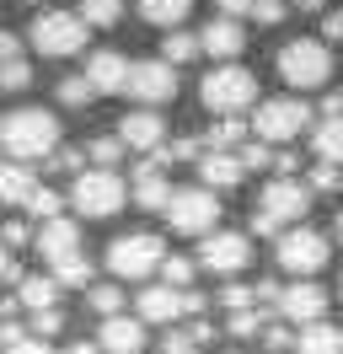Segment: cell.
Returning a JSON list of instances; mask_svg holds the SVG:
<instances>
[{"label":"cell","instance_id":"6da1fadb","mask_svg":"<svg viewBox=\"0 0 343 354\" xmlns=\"http://www.w3.org/2000/svg\"><path fill=\"white\" fill-rule=\"evenodd\" d=\"M0 151L11 161H43V156L59 151V118L48 108H17L0 118Z\"/></svg>","mask_w":343,"mask_h":354},{"label":"cell","instance_id":"7a4b0ae2","mask_svg":"<svg viewBox=\"0 0 343 354\" xmlns=\"http://www.w3.org/2000/svg\"><path fill=\"white\" fill-rule=\"evenodd\" d=\"M306 209H311L306 177H274V183L263 188L257 209H252V231L257 236H284V225H300Z\"/></svg>","mask_w":343,"mask_h":354},{"label":"cell","instance_id":"3957f363","mask_svg":"<svg viewBox=\"0 0 343 354\" xmlns=\"http://www.w3.org/2000/svg\"><path fill=\"white\" fill-rule=\"evenodd\" d=\"M198 97L214 118H241V113L257 102V75L247 65H214L204 81H198Z\"/></svg>","mask_w":343,"mask_h":354},{"label":"cell","instance_id":"277c9868","mask_svg":"<svg viewBox=\"0 0 343 354\" xmlns=\"http://www.w3.org/2000/svg\"><path fill=\"white\" fill-rule=\"evenodd\" d=\"M124 199H129V183L118 172H107V167H86V172H75V183H70V204L81 209L86 221L118 215Z\"/></svg>","mask_w":343,"mask_h":354},{"label":"cell","instance_id":"5b68a950","mask_svg":"<svg viewBox=\"0 0 343 354\" xmlns=\"http://www.w3.org/2000/svg\"><path fill=\"white\" fill-rule=\"evenodd\" d=\"M161 263H167V242L156 231H124V236H113V247H107V274H118V279L161 274Z\"/></svg>","mask_w":343,"mask_h":354},{"label":"cell","instance_id":"8992f818","mask_svg":"<svg viewBox=\"0 0 343 354\" xmlns=\"http://www.w3.org/2000/svg\"><path fill=\"white\" fill-rule=\"evenodd\" d=\"M86 32H91V27H86L75 11H38L33 27H27V44L38 48L43 59H70V54L86 48Z\"/></svg>","mask_w":343,"mask_h":354},{"label":"cell","instance_id":"52a82bcc","mask_svg":"<svg viewBox=\"0 0 343 354\" xmlns=\"http://www.w3.org/2000/svg\"><path fill=\"white\" fill-rule=\"evenodd\" d=\"M279 75L295 91L327 86V81H333V54H327L322 38H290V44L279 48Z\"/></svg>","mask_w":343,"mask_h":354},{"label":"cell","instance_id":"ba28073f","mask_svg":"<svg viewBox=\"0 0 343 354\" xmlns=\"http://www.w3.org/2000/svg\"><path fill=\"white\" fill-rule=\"evenodd\" d=\"M306 124H311V102H300V97H268V102H257V113H252V134L263 145L300 140Z\"/></svg>","mask_w":343,"mask_h":354},{"label":"cell","instance_id":"9c48e42d","mask_svg":"<svg viewBox=\"0 0 343 354\" xmlns=\"http://www.w3.org/2000/svg\"><path fill=\"white\" fill-rule=\"evenodd\" d=\"M167 225L172 231H188V236H210L214 225H220V199H214V188H172Z\"/></svg>","mask_w":343,"mask_h":354},{"label":"cell","instance_id":"30bf717a","mask_svg":"<svg viewBox=\"0 0 343 354\" xmlns=\"http://www.w3.org/2000/svg\"><path fill=\"white\" fill-rule=\"evenodd\" d=\"M327 236L322 231H311V225H290L284 236H279V268L284 274H295V279H306V274H317L322 263H327Z\"/></svg>","mask_w":343,"mask_h":354},{"label":"cell","instance_id":"8fae6325","mask_svg":"<svg viewBox=\"0 0 343 354\" xmlns=\"http://www.w3.org/2000/svg\"><path fill=\"white\" fill-rule=\"evenodd\" d=\"M198 268H210V274H241V268L252 263V242L241 236V231H210L204 242H198Z\"/></svg>","mask_w":343,"mask_h":354},{"label":"cell","instance_id":"7c38bea8","mask_svg":"<svg viewBox=\"0 0 343 354\" xmlns=\"http://www.w3.org/2000/svg\"><path fill=\"white\" fill-rule=\"evenodd\" d=\"M124 91L134 102H150V108H156V102H172V97H177V70H172L167 59H134Z\"/></svg>","mask_w":343,"mask_h":354},{"label":"cell","instance_id":"4fadbf2b","mask_svg":"<svg viewBox=\"0 0 343 354\" xmlns=\"http://www.w3.org/2000/svg\"><path fill=\"white\" fill-rule=\"evenodd\" d=\"M322 311H327V290H322L317 279H295V285H284V290H279L274 317H284V322L306 328V322H322Z\"/></svg>","mask_w":343,"mask_h":354},{"label":"cell","instance_id":"5bb4252c","mask_svg":"<svg viewBox=\"0 0 343 354\" xmlns=\"http://www.w3.org/2000/svg\"><path fill=\"white\" fill-rule=\"evenodd\" d=\"M33 247H38V258H43V263L54 268L59 258H75V252H81V231H75V221L54 215V221H43L38 231H33Z\"/></svg>","mask_w":343,"mask_h":354},{"label":"cell","instance_id":"9a60e30c","mask_svg":"<svg viewBox=\"0 0 343 354\" xmlns=\"http://www.w3.org/2000/svg\"><path fill=\"white\" fill-rule=\"evenodd\" d=\"M118 140H124V151H161V145H167V124H161L156 108L124 113V118H118Z\"/></svg>","mask_w":343,"mask_h":354},{"label":"cell","instance_id":"2e32d148","mask_svg":"<svg viewBox=\"0 0 343 354\" xmlns=\"http://www.w3.org/2000/svg\"><path fill=\"white\" fill-rule=\"evenodd\" d=\"M97 344H102V354H140V349H145V322H140V317H129V311L102 317Z\"/></svg>","mask_w":343,"mask_h":354},{"label":"cell","instance_id":"e0dca14e","mask_svg":"<svg viewBox=\"0 0 343 354\" xmlns=\"http://www.w3.org/2000/svg\"><path fill=\"white\" fill-rule=\"evenodd\" d=\"M198 48H204L210 59H236V54L247 48V32H241L236 17H210L204 32H198Z\"/></svg>","mask_w":343,"mask_h":354},{"label":"cell","instance_id":"ac0fdd59","mask_svg":"<svg viewBox=\"0 0 343 354\" xmlns=\"http://www.w3.org/2000/svg\"><path fill=\"white\" fill-rule=\"evenodd\" d=\"M86 81H91V91H124L129 86V59L118 48H97L86 59Z\"/></svg>","mask_w":343,"mask_h":354},{"label":"cell","instance_id":"d6986e66","mask_svg":"<svg viewBox=\"0 0 343 354\" xmlns=\"http://www.w3.org/2000/svg\"><path fill=\"white\" fill-rule=\"evenodd\" d=\"M129 188H134V204H140V209H167V199H172V183L161 177V161H156V156L134 167V183H129Z\"/></svg>","mask_w":343,"mask_h":354},{"label":"cell","instance_id":"ffe728a7","mask_svg":"<svg viewBox=\"0 0 343 354\" xmlns=\"http://www.w3.org/2000/svg\"><path fill=\"white\" fill-rule=\"evenodd\" d=\"M198 177H204V188H236L247 177V167H241L236 151H204L198 156Z\"/></svg>","mask_w":343,"mask_h":354},{"label":"cell","instance_id":"44dd1931","mask_svg":"<svg viewBox=\"0 0 343 354\" xmlns=\"http://www.w3.org/2000/svg\"><path fill=\"white\" fill-rule=\"evenodd\" d=\"M295 354H343V328L338 322H306V328L295 333Z\"/></svg>","mask_w":343,"mask_h":354},{"label":"cell","instance_id":"7402d4cb","mask_svg":"<svg viewBox=\"0 0 343 354\" xmlns=\"http://www.w3.org/2000/svg\"><path fill=\"white\" fill-rule=\"evenodd\" d=\"M140 322H177L183 317V290H167V285H156L140 295Z\"/></svg>","mask_w":343,"mask_h":354},{"label":"cell","instance_id":"603a6c76","mask_svg":"<svg viewBox=\"0 0 343 354\" xmlns=\"http://www.w3.org/2000/svg\"><path fill=\"white\" fill-rule=\"evenodd\" d=\"M33 188H38V177H33L27 161H6L0 167V204H27Z\"/></svg>","mask_w":343,"mask_h":354},{"label":"cell","instance_id":"cb8c5ba5","mask_svg":"<svg viewBox=\"0 0 343 354\" xmlns=\"http://www.w3.org/2000/svg\"><path fill=\"white\" fill-rule=\"evenodd\" d=\"M17 301L27 311H48L59 301V285H54V274H21L17 279Z\"/></svg>","mask_w":343,"mask_h":354},{"label":"cell","instance_id":"d4e9b609","mask_svg":"<svg viewBox=\"0 0 343 354\" xmlns=\"http://www.w3.org/2000/svg\"><path fill=\"white\" fill-rule=\"evenodd\" d=\"M188 11H193V0H140V17L156 22V27H167V32L188 22Z\"/></svg>","mask_w":343,"mask_h":354},{"label":"cell","instance_id":"484cf974","mask_svg":"<svg viewBox=\"0 0 343 354\" xmlns=\"http://www.w3.org/2000/svg\"><path fill=\"white\" fill-rule=\"evenodd\" d=\"M204 48H198V32H183V27H172L167 38H161V59H167L172 70L177 65H188V59H198Z\"/></svg>","mask_w":343,"mask_h":354},{"label":"cell","instance_id":"4316f807","mask_svg":"<svg viewBox=\"0 0 343 354\" xmlns=\"http://www.w3.org/2000/svg\"><path fill=\"white\" fill-rule=\"evenodd\" d=\"M311 145H317L322 161H333V167H343V118H322L317 134H311Z\"/></svg>","mask_w":343,"mask_h":354},{"label":"cell","instance_id":"83f0119b","mask_svg":"<svg viewBox=\"0 0 343 354\" xmlns=\"http://www.w3.org/2000/svg\"><path fill=\"white\" fill-rule=\"evenodd\" d=\"M86 27H118L124 22V0H81V11H75Z\"/></svg>","mask_w":343,"mask_h":354},{"label":"cell","instance_id":"f1b7e54d","mask_svg":"<svg viewBox=\"0 0 343 354\" xmlns=\"http://www.w3.org/2000/svg\"><path fill=\"white\" fill-rule=\"evenodd\" d=\"M241 140H247V124H241V118H214L204 145H214V151H241Z\"/></svg>","mask_w":343,"mask_h":354},{"label":"cell","instance_id":"f546056e","mask_svg":"<svg viewBox=\"0 0 343 354\" xmlns=\"http://www.w3.org/2000/svg\"><path fill=\"white\" fill-rule=\"evenodd\" d=\"M91 274H97V268H91V258H86V252H75V258H59V263H54V285H91Z\"/></svg>","mask_w":343,"mask_h":354},{"label":"cell","instance_id":"4dcf8cb0","mask_svg":"<svg viewBox=\"0 0 343 354\" xmlns=\"http://www.w3.org/2000/svg\"><path fill=\"white\" fill-rule=\"evenodd\" d=\"M86 156H91L97 167H107V172H113V167L124 161V140H118V134H97V140L86 145Z\"/></svg>","mask_w":343,"mask_h":354},{"label":"cell","instance_id":"1f68e13d","mask_svg":"<svg viewBox=\"0 0 343 354\" xmlns=\"http://www.w3.org/2000/svg\"><path fill=\"white\" fill-rule=\"evenodd\" d=\"M86 301H91L97 317H118V311H124V290H118V285H91V290H86Z\"/></svg>","mask_w":343,"mask_h":354},{"label":"cell","instance_id":"d6a6232c","mask_svg":"<svg viewBox=\"0 0 343 354\" xmlns=\"http://www.w3.org/2000/svg\"><path fill=\"white\" fill-rule=\"evenodd\" d=\"M263 328H268V317H263L257 306H247V311H231V322H225V333H231V338H257Z\"/></svg>","mask_w":343,"mask_h":354},{"label":"cell","instance_id":"836d02e7","mask_svg":"<svg viewBox=\"0 0 343 354\" xmlns=\"http://www.w3.org/2000/svg\"><path fill=\"white\" fill-rule=\"evenodd\" d=\"M193 258H167V263H161V285L167 290H193Z\"/></svg>","mask_w":343,"mask_h":354},{"label":"cell","instance_id":"e575fe53","mask_svg":"<svg viewBox=\"0 0 343 354\" xmlns=\"http://www.w3.org/2000/svg\"><path fill=\"white\" fill-rule=\"evenodd\" d=\"M91 97H97V91H91L86 75H64V81H59V102H64V108H91Z\"/></svg>","mask_w":343,"mask_h":354},{"label":"cell","instance_id":"d590c367","mask_svg":"<svg viewBox=\"0 0 343 354\" xmlns=\"http://www.w3.org/2000/svg\"><path fill=\"white\" fill-rule=\"evenodd\" d=\"M27 333L48 344L54 333H64V311H59V306H48V311H33V317H27Z\"/></svg>","mask_w":343,"mask_h":354},{"label":"cell","instance_id":"8d00e7d4","mask_svg":"<svg viewBox=\"0 0 343 354\" xmlns=\"http://www.w3.org/2000/svg\"><path fill=\"white\" fill-rule=\"evenodd\" d=\"M306 188H311V194H333V188H343V167L317 161V167H311V177H306Z\"/></svg>","mask_w":343,"mask_h":354},{"label":"cell","instance_id":"74e56055","mask_svg":"<svg viewBox=\"0 0 343 354\" xmlns=\"http://www.w3.org/2000/svg\"><path fill=\"white\" fill-rule=\"evenodd\" d=\"M0 86L6 91H27L33 86V65H27V59H0Z\"/></svg>","mask_w":343,"mask_h":354},{"label":"cell","instance_id":"f35d334b","mask_svg":"<svg viewBox=\"0 0 343 354\" xmlns=\"http://www.w3.org/2000/svg\"><path fill=\"white\" fill-rule=\"evenodd\" d=\"M59 194H54V188H43V183H38V188H33V199H27V209H33V215H38V221H54V215H59Z\"/></svg>","mask_w":343,"mask_h":354},{"label":"cell","instance_id":"ab89813d","mask_svg":"<svg viewBox=\"0 0 343 354\" xmlns=\"http://www.w3.org/2000/svg\"><path fill=\"white\" fill-rule=\"evenodd\" d=\"M241 167H247V172H263V167H274V151H268V145H263V140H247V145H241Z\"/></svg>","mask_w":343,"mask_h":354},{"label":"cell","instance_id":"60d3db41","mask_svg":"<svg viewBox=\"0 0 343 354\" xmlns=\"http://www.w3.org/2000/svg\"><path fill=\"white\" fill-rule=\"evenodd\" d=\"M220 306L225 311H247V306H257V290L252 285H225L220 290Z\"/></svg>","mask_w":343,"mask_h":354},{"label":"cell","instance_id":"b9f144b4","mask_svg":"<svg viewBox=\"0 0 343 354\" xmlns=\"http://www.w3.org/2000/svg\"><path fill=\"white\" fill-rule=\"evenodd\" d=\"M81 161H86V151H75V145H59V151L48 156V167H54V172H86Z\"/></svg>","mask_w":343,"mask_h":354},{"label":"cell","instance_id":"7bdbcfd3","mask_svg":"<svg viewBox=\"0 0 343 354\" xmlns=\"http://www.w3.org/2000/svg\"><path fill=\"white\" fill-rule=\"evenodd\" d=\"M27 242H33V225H27V221H6V225H0V247L17 252V247H27Z\"/></svg>","mask_w":343,"mask_h":354},{"label":"cell","instance_id":"ee69618b","mask_svg":"<svg viewBox=\"0 0 343 354\" xmlns=\"http://www.w3.org/2000/svg\"><path fill=\"white\" fill-rule=\"evenodd\" d=\"M252 17L263 27H274V22H284V17H290V6H284V0H252Z\"/></svg>","mask_w":343,"mask_h":354},{"label":"cell","instance_id":"f6af8a7d","mask_svg":"<svg viewBox=\"0 0 343 354\" xmlns=\"http://www.w3.org/2000/svg\"><path fill=\"white\" fill-rule=\"evenodd\" d=\"M263 344H268V349H290V344H295V333L284 328V322H268V328H263Z\"/></svg>","mask_w":343,"mask_h":354},{"label":"cell","instance_id":"bcb514c9","mask_svg":"<svg viewBox=\"0 0 343 354\" xmlns=\"http://www.w3.org/2000/svg\"><path fill=\"white\" fill-rule=\"evenodd\" d=\"M183 338H188V344H210V338H214V322H210V317H193L188 328H183Z\"/></svg>","mask_w":343,"mask_h":354},{"label":"cell","instance_id":"7dc6e473","mask_svg":"<svg viewBox=\"0 0 343 354\" xmlns=\"http://www.w3.org/2000/svg\"><path fill=\"white\" fill-rule=\"evenodd\" d=\"M27 338V322H17V317H0V344L11 349V344H21Z\"/></svg>","mask_w":343,"mask_h":354},{"label":"cell","instance_id":"c3c4849f","mask_svg":"<svg viewBox=\"0 0 343 354\" xmlns=\"http://www.w3.org/2000/svg\"><path fill=\"white\" fill-rule=\"evenodd\" d=\"M210 311V295L204 290H183V317H204Z\"/></svg>","mask_w":343,"mask_h":354},{"label":"cell","instance_id":"681fc988","mask_svg":"<svg viewBox=\"0 0 343 354\" xmlns=\"http://www.w3.org/2000/svg\"><path fill=\"white\" fill-rule=\"evenodd\" d=\"M214 17H252V0H214Z\"/></svg>","mask_w":343,"mask_h":354},{"label":"cell","instance_id":"f907efd6","mask_svg":"<svg viewBox=\"0 0 343 354\" xmlns=\"http://www.w3.org/2000/svg\"><path fill=\"white\" fill-rule=\"evenodd\" d=\"M6 354H54V349H48L43 338H33V333H27V338H21V344H11Z\"/></svg>","mask_w":343,"mask_h":354},{"label":"cell","instance_id":"816d5d0a","mask_svg":"<svg viewBox=\"0 0 343 354\" xmlns=\"http://www.w3.org/2000/svg\"><path fill=\"white\" fill-rule=\"evenodd\" d=\"M0 59H21V38L6 32V27H0Z\"/></svg>","mask_w":343,"mask_h":354},{"label":"cell","instance_id":"f5cc1de1","mask_svg":"<svg viewBox=\"0 0 343 354\" xmlns=\"http://www.w3.org/2000/svg\"><path fill=\"white\" fill-rule=\"evenodd\" d=\"M322 32H327V38H343V6H333V11L322 17Z\"/></svg>","mask_w":343,"mask_h":354},{"label":"cell","instance_id":"db71d44e","mask_svg":"<svg viewBox=\"0 0 343 354\" xmlns=\"http://www.w3.org/2000/svg\"><path fill=\"white\" fill-rule=\"evenodd\" d=\"M161 354H198V344H188L183 333H172L167 344H161Z\"/></svg>","mask_w":343,"mask_h":354},{"label":"cell","instance_id":"11a10c76","mask_svg":"<svg viewBox=\"0 0 343 354\" xmlns=\"http://www.w3.org/2000/svg\"><path fill=\"white\" fill-rule=\"evenodd\" d=\"M0 279H21L17 258H11V247H0Z\"/></svg>","mask_w":343,"mask_h":354},{"label":"cell","instance_id":"9f6ffc18","mask_svg":"<svg viewBox=\"0 0 343 354\" xmlns=\"http://www.w3.org/2000/svg\"><path fill=\"white\" fill-rule=\"evenodd\" d=\"M274 167H279V177H295V167H300V161H295L290 151H274Z\"/></svg>","mask_w":343,"mask_h":354},{"label":"cell","instance_id":"6f0895ef","mask_svg":"<svg viewBox=\"0 0 343 354\" xmlns=\"http://www.w3.org/2000/svg\"><path fill=\"white\" fill-rule=\"evenodd\" d=\"M64 354H102V344H91V338H75V344H64Z\"/></svg>","mask_w":343,"mask_h":354},{"label":"cell","instance_id":"680465c9","mask_svg":"<svg viewBox=\"0 0 343 354\" xmlns=\"http://www.w3.org/2000/svg\"><path fill=\"white\" fill-rule=\"evenodd\" d=\"M327 0H295V11H322Z\"/></svg>","mask_w":343,"mask_h":354},{"label":"cell","instance_id":"91938a15","mask_svg":"<svg viewBox=\"0 0 343 354\" xmlns=\"http://www.w3.org/2000/svg\"><path fill=\"white\" fill-rule=\"evenodd\" d=\"M333 231H338V236H343V215H338V225H333Z\"/></svg>","mask_w":343,"mask_h":354},{"label":"cell","instance_id":"94428289","mask_svg":"<svg viewBox=\"0 0 343 354\" xmlns=\"http://www.w3.org/2000/svg\"><path fill=\"white\" fill-rule=\"evenodd\" d=\"M27 6H38V0H27Z\"/></svg>","mask_w":343,"mask_h":354},{"label":"cell","instance_id":"6125c7cd","mask_svg":"<svg viewBox=\"0 0 343 354\" xmlns=\"http://www.w3.org/2000/svg\"><path fill=\"white\" fill-rule=\"evenodd\" d=\"M338 290H343V279H338Z\"/></svg>","mask_w":343,"mask_h":354},{"label":"cell","instance_id":"be15d7a7","mask_svg":"<svg viewBox=\"0 0 343 354\" xmlns=\"http://www.w3.org/2000/svg\"><path fill=\"white\" fill-rule=\"evenodd\" d=\"M338 97H343V91H338Z\"/></svg>","mask_w":343,"mask_h":354}]
</instances>
